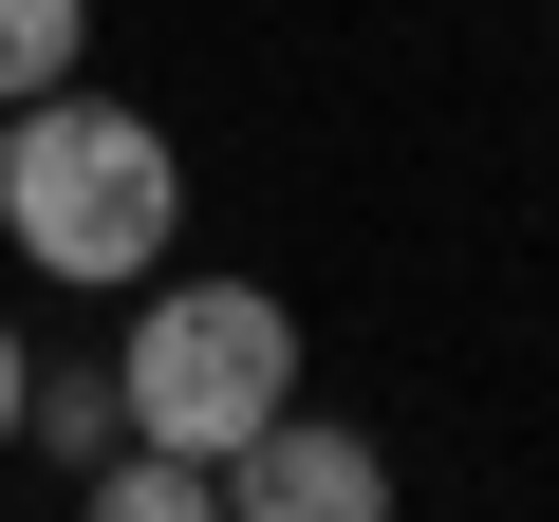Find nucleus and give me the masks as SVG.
Instances as JSON below:
<instances>
[{"mask_svg":"<svg viewBox=\"0 0 559 522\" xmlns=\"http://www.w3.org/2000/svg\"><path fill=\"white\" fill-rule=\"evenodd\" d=\"M94 57V0H0V112H20V94H57Z\"/></svg>","mask_w":559,"mask_h":522,"instance_id":"6","label":"nucleus"},{"mask_svg":"<svg viewBox=\"0 0 559 522\" xmlns=\"http://www.w3.org/2000/svg\"><path fill=\"white\" fill-rule=\"evenodd\" d=\"M168 224H187V168H168V131H150L131 94H75V75H57V94L0 112V261L112 299V281L168 261Z\"/></svg>","mask_w":559,"mask_h":522,"instance_id":"1","label":"nucleus"},{"mask_svg":"<svg viewBox=\"0 0 559 522\" xmlns=\"http://www.w3.org/2000/svg\"><path fill=\"white\" fill-rule=\"evenodd\" d=\"M20 373H38V355H20V336H0V448H20Z\"/></svg>","mask_w":559,"mask_h":522,"instance_id":"7","label":"nucleus"},{"mask_svg":"<svg viewBox=\"0 0 559 522\" xmlns=\"http://www.w3.org/2000/svg\"><path fill=\"white\" fill-rule=\"evenodd\" d=\"M20 429H38L57 466H112V448H131V392H112V373H20Z\"/></svg>","mask_w":559,"mask_h":522,"instance_id":"5","label":"nucleus"},{"mask_svg":"<svg viewBox=\"0 0 559 522\" xmlns=\"http://www.w3.org/2000/svg\"><path fill=\"white\" fill-rule=\"evenodd\" d=\"M112 392H131V429H150V448H205V466H224L280 392H299V318H280L261 281H168V261H150Z\"/></svg>","mask_w":559,"mask_h":522,"instance_id":"2","label":"nucleus"},{"mask_svg":"<svg viewBox=\"0 0 559 522\" xmlns=\"http://www.w3.org/2000/svg\"><path fill=\"white\" fill-rule=\"evenodd\" d=\"M373 503H392V448L336 429V411H299V392L224 448V522H373Z\"/></svg>","mask_w":559,"mask_h":522,"instance_id":"3","label":"nucleus"},{"mask_svg":"<svg viewBox=\"0 0 559 522\" xmlns=\"http://www.w3.org/2000/svg\"><path fill=\"white\" fill-rule=\"evenodd\" d=\"M75 485H94L112 522H224V466H205V448H150V429H131L112 466H75Z\"/></svg>","mask_w":559,"mask_h":522,"instance_id":"4","label":"nucleus"}]
</instances>
